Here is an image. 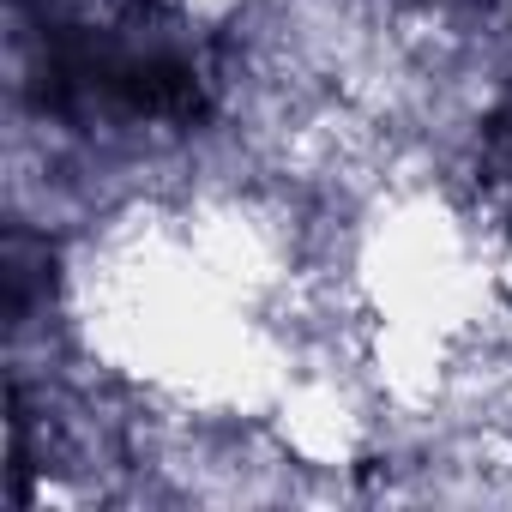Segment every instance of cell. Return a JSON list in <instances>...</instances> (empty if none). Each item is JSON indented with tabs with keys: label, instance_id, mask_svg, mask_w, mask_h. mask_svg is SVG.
I'll return each mask as SVG.
<instances>
[{
	"label": "cell",
	"instance_id": "cell-1",
	"mask_svg": "<svg viewBox=\"0 0 512 512\" xmlns=\"http://www.w3.org/2000/svg\"><path fill=\"white\" fill-rule=\"evenodd\" d=\"M470 181H476L488 217L512 223V97H506L500 109H488V121H482V133H476Z\"/></svg>",
	"mask_w": 512,
	"mask_h": 512
}]
</instances>
